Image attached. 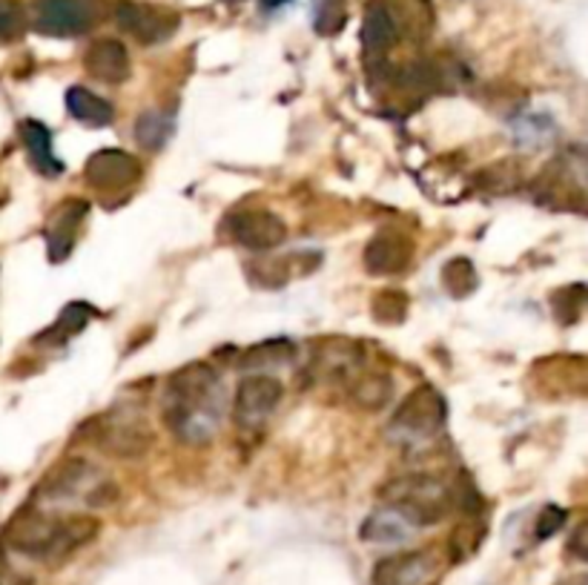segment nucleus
<instances>
[{
    "label": "nucleus",
    "instance_id": "f257e3e1",
    "mask_svg": "<svg viewBox=\"0 0 588 585\" xmlns=\"http://www.w3.org/2000/svg\"><path fill=\"white\" fill-rule=\"evenodd\" d=\"M221 419L219 374L207 361H190L170 376L165 423L181 443H207Z\"/></svg>",
    "mask_w": 588,
    "mask_h": 585
},
{
    "label": "nucleus",
    "instance_id": "f03ea898",
    "mask_svg": "<svg viewBox=\"0 0 588 585\" xmlns=\"http://www.w3.org/2000/svg\"><path fill=\"white\" fill-rule=\"evenodd\" d=\"M101 532V523L87 514L72 517H49V514H23L14 519L7 532V543L12 552L23 557L43 559V563H61L81 552Z\"/></svg>",
    "mask_w": 588,
    "mask_h": 585
},
{
    "label": "nucleus",
    "instance_id": "7ed1b4c3",
    "mask_svg": "<svg viewBox=\"0 0 588 585\" xmlns=\"http://www.w3.org/2000/svg\"><path fill=\"white\" fill-rule=\"evenodd\" d=\"M382 497L385 505L402 514L413 528L442 523L454 505L451 488L442 479L425 477V474L393 479V483L382 488Z\"/></svg>",
    "mask_w": 588,
    "mask_h": 585
},
{
    "label": "nucleus",
    "instance_id": "20e7f679",
    "mask_svg": "<svg viewBox=\"0 0 588 585\" xmlns=\"http://www.w3.org/2000/svg\"><path fill=\"white\" fill-rule=\"evenodd\" d=\"M89 436L101 450L121 459H138L152 448V425L141 408H110L89 423Z\"/></svg>",
    "mask_w": 588,
    "mask_h": 585
},
{
    "label": "nucleus",
    "instance_id": "39448f33",
    "mask_svg": "<svg viewBox=\"0 0 588 585\" xmlns=\"http://www.w3.org/2000/svg\"><path fill=\"white\" fill-rule=\"evenodd\" d=\"M43 503H67L72 497H83L87 505H110L118 497L116 485L103 477L101 470L87 459H67L47 474L38 488Z\"/></svg>",
    "mask_w": 588,
    "mask_h": 585
},
{
    "label": "nucleus",
    "instance_id": "423d86ee",
    "mask_svg": "<svg viewBox=\"0 0 588 585\" xmlns=\"http://www.w3.org/2000/svg\"><path fill=\"white\" fill-rule=\"evenodd\" d=\"M227 236L245 250L270 252L288 239V225L270 210H239L225 221Z\"/></svg>",
    "mask_w": 588,
    "mask_h": 585
},
{
    "label": "nucleus",
    "instance_id": "0eeeda50",
    "mask_svg": "<svg viewBox=\"0 0 588 585\" xmlns=\"http://www.w3.org/2000/svg\"><path fill=\"white\" fill-rule=\"evenodd\" d=\"M98 9L92 0H38L34 27L52 38H72L96 27Z\"/></svg>",
    "mask_w": 588,
    "mask_h": 585
},
{
    "label": "nucleus",
    "instance_id": "6e6552de",
    "mask_svg": "<svg viewBox=\"0 0 588 585\" xmlns=\"http://www.w3.org/2000/svg\"><path fill=\"white\" fill-rule=\"evenodd\" d=\"M445 416H448V408H445L442 396L431 385H422L402 401V408L397 410L393 423H390V430H397L408 439L431 436L442 428Z\"/></svg>",
    "mask_w": 588,
    "mask_h": 585
},
{
    "label": "nucleus",
    "instance_id": "1a4fd4ad",
    "mask_svg": "<svg viewBox=\"0 0 588 585\" xmlns=\"http://www.w3.org/2000/svg\"><path fill=\"white\" fill-rule=\"evenodd\" d=\"M116 21L123 32L136 38L138 43H165L178 29V14L165 7H152V3H132L121 0L116 9Z\"/></svg>",
    "mask_w": 588,
    "mask_h": 585
},
{
    "label": "nucleus",
    "instance_id": "9d476101",
    "mask_svg": "<svg viewBox=\"0 0 588 585\" xmlns=\"http://www.w3.org/2000/svg\"><path fill=\"white\" fill-rule=\"evenodd\" d=\"M141 163L130 152L116 150H98L89 156L87 167H83V178L89 187H96L101 192H123L127 187L141 181Z\"/></svg>",
    "mask_w": 588,
    "mask_h": 585
},
{
    "label": "nucleus",
    "instance_id": "9b49d317",
    "mask_svg": "<svg viewBox=\"0 0 588 585\" xmlns=\"http://www.w3.org/2000/svg\"><path fill=\"white\" fill-rule=\"evenodd\" d=\"M413 252L417 247H413L411 236L399 230H382L365 247V267L373 276H397L411 265Z\"/></svg>",
    "mask_w": 588,
    "mask_h": 585
},
{
    "label": "nucleus",
    "instance_id": "f8f14e48",
    "mask_svg": "<svg viewBox=\"0 0 588 585\" xmlns=\"http://www.w3.org/2000/svg\"><path fill=\"white\" fill-rule=\"evenodd\" d=\"M281 394H285V388L276 376H247L236 390V414H239L241 423H259L279 408Z\"/></svg>",
    "mask_w": 588,
    "mask_h": 585
},
{
    "label": "nucleus",
    "instance_id": "ddd939ff",
    "mask_svg": "<svg viewBox=\"0 0 588 585\" xmlns=\"http://www.w3.org/2000/svg\"><path fill=\"white\" fill-rule=\"evenodd\" d=\"M405 32L402 14L393 0H373L365 12L362 43L370 54H385L397 47Z\"/></svg>",
    "mask_w": 588,
    "mask_h": 585
},
{
    "label": "nucleus",
    "instance_id": "4468645a",
    "mask_svg": "<svg viewBox=\"0 0 588 585\" xmlns=\"http://www.w3.org/2000/svg\"><path fill=\"white\" fill-rule=\"evenodd\" d=\"M433 574H437V559L428 552L393 554L377 563L373 585H425Z\"/></svg>",
    "mask_w": 588,
    "mask_h": 585
},
{
    "label": "nucleus",
    "instance_id": "2eb2a0df",
    "mask_svg": "<svg viewBox=\"0 0 588 585\" xmlns=\"http://www.w3.org/2000/svg\"><path fill=\"white\" fill-rule=\"evenodd\" d=\"M87 218V201L81 198H67L61 207L56 210V216L49 218L47 230V245H49V261H63L69 259V252L76 247L78 230L81 221Z\"/></svg>",
    "mask_w": 588,
    "mask_h": 585
},
{
    "label": "nucleus",
    "instance_id": "dca6fc26",
    "mask_svg": "<svg viewBox=\"0 0 588 585\" xmlns=\"http://www.w3.org/2000/svg\"><path fill=\"white\" fill-rule=\"evenodd\" d=\"M83 67L96 81L123 83L130 78V52L116 38H101V41L89 43Z\"/></svg>",
    "mask_w": 588,
    "mask_h": 585
},
{
    "label": "nucleus",
    "instance_id": "f3484780",
    "mask_svg": "<svg viewBox=\"0 0 588 585\" xmlns=\"http://www.w3.org/2000/svg\"><path fill=\"white\" fill-rule=\"evenodd\" d=\"M316 368L330 381H353L362 374V347L348 339H328L319 347Z\"/></svg>",
    "mask_w": 588,
    "mask_h": 585
},
{
    "label": "nucleus",
    "instance_id": "a211bd4d",
    "mask_svg": "<svg viewBox=\"0 0 588 585\" xmlns=\"http://www.w3.org/2000/svg\"><path fill=\"white\" fill-rule=\"evenodd\" d=\"M413 532H417V528H413L402 514H397V510L385 505L382 510H377V514H370V517L365 519V525L359 528V537H362L365 543L397 545L405 543V539H411Z\"/></svg>",
    "mask_w": 588,
    "mask_h": 585
},
{
    "label": "nucleus",
    "instance_id": "6ab92c4d",
    "mask_svg": "<svg viewBox=\"0 0 588 585\" xmlns=\"http://www.w3.org/2000/svg\"><path fill=\"white\" fill-rule=\"evenodd\" d=\"M21 138L29 158H32V163L38 167V172H43V176L49 178L61 176L63 161L56 158V150H52V132L47 130V123L29 118V121L21 123Z\"/></svg>",
    "mask_w": 588,
    "mask_h": 585
},
{
    "label": "nucleus",
    "instance_id": "aec40b11",
    "mask_svg": "<svg viewBox=\"0 0 588 585\" xmlns=\"http://www.w3.org/2000/svg\"><path fill=\"white\" fill-rule=\"evenodd\" d=\"M67 109L69 116L76 118L78 123H83V127H107L116 118V109H112L110 101H103L101 96L83 87L67 89Z\"/></svg>",
    "mask_w": 588,
    "mask_h": 585
},
{
    "label": "nucleus",
    "instance_id": "412c9836",
    "mask_svg": "<svg viewBox=\"0 0 588 585\" xmlns=\"http://www.w3.org/2000/svg\"><path fill=\"white\" fill-rule=\"evenodd\" d=\"M350 388V399L365 410H377L382 405H388L390 396H393V379L382 370H362L348 385Z\"/></svg>",
    "mask_w": 588,
    "mask_h": 585
},
{
    "label": "nucleus",
    "instance_id": "4be33fe9",
    "mask_svg": "<svg viewBox=\"0 0 588 585\" xmlns=\"http://www.w3.org/2000/svg\"><path fill=\"white\" fill-rule=\"evenodd\" d=\"M172 127H176L172 116L158 112V109H147L136 121V141L141 143L144 150H161L172 138Z\"/></svg>",
    "mask_w": 588,
    "mask_h": 585
},
{
    "label": "nucleus",
    "instance_id": "5701e85b",
    "mask_svg": "<svg viewBox=\"0 0 588 585\" xmlns=\"http://www.w3.org/2000/svg\"><path fill=\"white\" fill-rule=\"evenodd\" d=\"M92 316H96V310H92V307L81 305V301H72V305L63 307L56 325L49 327L43 336H38V341H41V345H47V341H56V345L58 341H67L69 336H76L78 330H83Z\"/></svg>",
    "mask_w": 588,
    "mask_h": 585
},
{
    "label": "nucleus",
    "instance_id": "b1692460",
    "mask_svg": "<svg viewBox=\"0 0 588 585\" xmlns=\"http://www.w3.org/2000/svg\"><path fill=\"white\" fill-rule=\"evenodd\" d=\"M293 341L285 339V336H276V339H267L253 345L241 356L245 368H259V365H285L288 359H293Z\"/></svg>",
    "mask_w": 588,
    "mask_h": 585
},
{
    "label": "nucleus",
    "instance_id": "393cba45",
    "mask_svg": "<svg viewBox=\"0 0 588 585\" xmlns=\"http://www.w3.org/2000/svg\"><path fill=\"white\" fill-rule=\"evenodd\" d=\"M442 287L451 292L454 299H466L477 290V267L468 259H451L442 267Z\"/></svg>",
    "mask_w": 588,
    "mask_h": 585
},
{
    "label": "nucleus",
    "instance_id": "a878e982",
    "mask_svg": "<svg viewBox=\"0 0 588 585\" xmlns=\"http://www.w3.org/2000/svg\"><path fill=\"white\" fill-rule=\"evenodd\" d=\"M408 307H411V301L402 290H379L370 301V314L379 325H402L408 319Z\"/></svg>",
    "mask_w": 588,
    "mask_h": 585
},
{
    "label": "nucleus",
    "instance_id": "bb28decb",
    "mask_svg": "<svg viewBox=\"0 0 588 585\" xmlns=\"http://www.w3.org/2000/svg\"><path fill=\"white\" fill-rule=\"evenodd\" d=\"M348 23V7L345 0H313V29L325 38L339 34Z\"/></svg>",
    "mask_w": 588,
    "mask_h": 585
},
{
    "label": "nucleus",
    "instance_id": "cd10ccee",
    "mask_svg": "<svg viewBox=\"0 0 588 585\" xmlns=\"http://www.w3.org/2000/svg\"><path fill=\"white\" fill-rule=\"evenodd\" d=\"M566 519H568L566 508H560V505H548V508L540 514V523H537V539L555 537L562 525H566Z\"/></svg>",
    "mask_w": 588,
    "mask_h": 585
},
{
    "label": "nucleus",
    "instance_id": "c85d7f7f",
    "mask_svg": "<svg viewBox=\"0 0 588 585\" xmlns=\"http://www.w3.org/2000/svg\"><path fill=\"white\" fill-rule=\"evenodd\" d=\"M23 29L21 23V12L18 9H7V12H0V41H12L18 38Z\"/></svg>",
    "mask_w": 588,
    "mask_h": 585
},
{
    "label": "nucleus",
    "instance_id": "c756f323",
    "mask_svg": "<svg viewBox=\"0 0 588 585\" xmlns=\"http://www.w3.org/2000/svg\"><path fill=\"white\" fill-rule=\"evenodd\" d=\"M582 537H586V525H580L571 537V545H568V552L575 554L577 559H586V545H582Z\"/></svg>",
    "mask_w": 588,
    "mask_h": 585
},
{
    "label": "nucleus",
    "instance_id": "7c9ffc66",
    "mask_svg": "<svg viewBox=\"0 0 588 585\" xmlns=\"http://www.w3.org/2000/svg\"><path fill=\"white\" fill-rule=\"evenodd\" d=\"M285 3H290V0H261V7L265 9H279L285 7Z\"/></svg>",
    "mask_w": 588,
    "mask_h": 585
},
{
    "label": "nucleus",
    "instance_id": "2f4dec72",
    "mask_svg": "<svg viewBox=\"0 0 588 585\" xmlns=\"http://www.w3.org/2000/svg\"><path fill=\"white\" fill-rule=\"evenodd\" d=\"M0 585H23V583H3V577H0Z\"/></svg>",
    "mask_w": 588,
    "mask_h": 585
},
{
    "label": "nucleus",
    "instance_id": "473e14b6",
    "mask_svg": "<svg viewBox=\"0 0 588 585\" xmlns=\"http://www.w3.org/2000/svg\"><path fill=\"white\" fill-rule=\"evenodd\" d=\"M227 3H239V0H227Z\"/></svg>",
    "mask_w": 588,
    "mask_h": 585
}]
</instances>
